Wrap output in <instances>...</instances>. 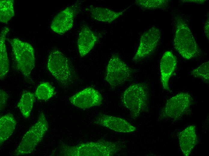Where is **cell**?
<instances>
[{
	"label": "cell",
	"mask_w": 209,
	"mask_h": 156,
	"mask_svg": "<svg viewBox=\"0 0 209 156\" xmlns=\"http://www.w3.org/2000/svg\"><path fill=\"white\" fill-rule=\"evenodd\" d=\"M47 67L52 75L62 85L66 86L72 81L73 73L67 57L59 51L54 49L49 56Z\"/></svg>",
	"instance_id": "8992f818"
},
{
	"label": "cell",
	"mask_w": 209,
	"mask_h": 156,
	"mask_svg": "<svg viewBox=\"0 0 209 156\" xmlns=\"http://www.w3.org/2000/svg\"><path fill=\"white\" fill-rule=\"evenodd\" d=\"M13 115L8 113L0 118V144L2 145L12 134L16 126Z\"/></svg>",
	"instance_id": "e0dca14e"
},
{
	"label": "cell",
	"mask_w": 209,
	"mask_h": 156,
	"mask_svg": "<svg viewBox=\"0 0 209 156\" xmlns=\"http://www.w3.org/2000/svg\"><path fill=\"white\" fill-rule=\"evenodd\" d=\"M175 23L174 48L184 59L189 60L198 56L201 50L188 25L179 16L176 18Z\"/></svg>",
	"instance_id": "7a4b0ae2"
},
{
	"label": "cell",
	"mask_w": 209,
	"mask_h": 156,
	"mask_svg": "<svg viewBox=\"0 0 209 156\" xmlns=\"http://www.w3.org/2000/svg\"><path fill=\"white\" fill-rule=\"evenodd\" d=\"M0 111H2L5 108L8 98V95L4 91L1 89L0 90Z\"/></svg>",
	"instance_id": "cb8c5ba5"
},
{
	"label": "cell",
	"mask_w": 209,
	"mask_h": 156,
	"mask_svg": "<svg viewBox=\"0 0 209 156\" xmlns=\"http://www.w3.org/2000/svg\"><path fill=\"white\" fill-rule=\"evenodd\" d=\"M55 94L54 88L49 82H43L37 87L35 92V95L38 100H47Z\"/></svg>",
	"instance_id": "44dd1931"
},
{
	"label": "cell",
	"mask_w": 209,
	"mask_h": 156,
	"mask_svg": "<svg viewBox=\"0 0 209 156\" xmlns=\"http://www.w3.org/2000/svg\"><path fill=\"white\" fill-rule=\"evenodd\" d=\"M129 7L120 12H116L106 8L90 6L86 10H89L92 18L98 21L111 23L122 15Z\"/></svg>",
	"instance_id": "2e32d148"
},
{
	"label": "cell",
	"mask_w": 209,
	"mask_h": 156,
	"mask_svg": "<svg viewBox=\"0 0 209 156\" xmlns=\"http://www.w3.org/2000/svg\"><path fill=\"white\" fill-rule=\"evenodd\" d=\"M9 31L8 27H5L0 33V77L2 80L9 70V62L5 44V38Z\"/></svg>",
	"instance_id": "ac0fdd59"
},
{
	"label": "cell",
	"mask_w": 209,
	"mask_h": 156,
	"mask_svg": "<svg viewBox=\"0 0 209 156\" xmlns=\"http://www.w3.org/2000/svg\"><path fill=\"white\" fill-rule=\"evenodd\" d=\"M15 60L17 68L27 79H30L32 70L35 66V51L29 43L18 38L9 40Z\"/></svg>",
	"instance_id": "5b68a950"
},
{
	"label": "cell",
	"mask_w": 209,
	"mask_h": 156,
	"mask_svg": "<svg viewBox=\"0 0 209 156\" xmlns=\"http://www.w3.org/2000/svg\"><path fill=\"white\" fill-rule=\"evenodd\" d=\"M160 29L153 26L145 32L141 36L138 47L132 58L137 62L152 54L156 48L161 37Z\"/></svg>",
	"instance_id": "9c48e42d"
},
{
	"label": "cell",
	"mask_w": 209,
	"mask_h": 156,
	"mask_svg": "<svg viewBox=\"0 0 209 156\" xmlns=\"http://www.w3.org/2000/svg\"><path fill=\"white\" fill-rule=\"evenodd\" d=\"M94 123L120 133H131L136 130L135 126L122 118L101 113L95 119Z\"/></svg>",
	"instance_id": "7c38bea8"
},
{
	"label": "cell",
	"mask_w": 209,
	"mask_h": 156,
	"mask_svg": "<svg viewBox=\"0 0 209 156\" xmlns=\"http://www.w3.org/2000/svg\"><path fill=\"white\" fill-rule=\"evenodd\" d=\"M209 18H208L205 22L204 26V31L205 34L208 40L209 38Z\"/></svg>",
	"instance_id": "d4e9b609"
},
{
	"label": "cell",
	"mask_w": 209,
	"mask_h": 156,
	"mask_svg": "<svg viewBox=\"0 0 209 156\" xmlns=\"http://www.w3.org/2000/svg\"><path fill=\"white\" fill-rule=\"evenodd\" d=\"M35 94L29 92H23L17 104L19 108L23 117L28 118L30 116L35 100Z\"/></svg>",
	"instance_id": "d6986e66"
},
{
	"label": "cell",
	"mask_w": 209,
	"mask_h": 156,
	"mask_svg": "<svg viewBox=\"0 0 209 156\" xmlns=\"http://www.w3.org/2000/svg\"><path fill=\"white\" fill-rule=\"evenodd\" d=\"M193 76L200 78L207 83L209 79V62L202 64L199 67L192 70L190 72Z\"/></svg>",
	"instance_id": "603a6c76"
},
{
	"label": "cell",
	"mask_w": 209,
	"mask_h": 156,
	"mask_svg": "<svg viewBox=\"0 0 209 156\" xmlns=\"http://www.w3.org/2000/svg\"><path fill=\"white\" fill-rule=\"evenodd\" d=\"M149 98L147 85L138 83L131 84L126 89L122 95V102L130 111L131 117L135 119L148 109Z\"/></svg>",
	"instance_id": "3957f363"
},
{
	"label": "cell",
	"mask_w": 209,
	"mask_h": 156,
	"mask_svg": "<svg viewBox=\"0 0 209 156\" xmlns=\"http://www.w3.org/2000/svg\"><path fill=\"white\" fill-rule=\"evenodd\" d=\"M80 3L76 2L59 13L53 19L50 25L52 30L62 35L73 27L75 18L79 13Z\"/></svg>",
	"instance_id": "30bf717a"
},
{
	"label": "cell",
	"mask_w": 209,
	"mask_h": 156,
	"mask_svg": "<svg viewBox=\"0 0 209 156\" xmlns=\"http://www.w3.org/2000/svg\"><path fill=\"white\" fill-rule=\"evenodd\" d=\"M132 69L118 53L111 56L107 65L105 80L112 88L119 86L131 78Z\"/></svg>",
	"instance_id": "52a82bcc"
},
{
	"label": "cell",
	"mask_w": 209,
	"mask_h": 156,
	"mask_svg": "<svg viewBox=\"0 0 209 156\" xmlns=\"http://www.w3.org/2000/svg\"><path fill=\"white\" fill-rule=\"evenodd\" d=\"M192 100L187 92H180L172 97L166 102L159 119H179L189 111Z\"/></svg>",
	"instance_id": "ba28073f"
},
{
	"label": "cell",
	"mask_w": 209,
	"mask_h": 156,
	"mask_svg": "<svg viewBox=\"0 0 209 156\" xmlns=\"http://www.w3.org/2000/svg\"><path fill=\"white\" fill-rule=\"evenodd\" d=\"M48 128L45 116L41 112L36 122L24 134L12 154L18 156L31 153L41 142Z\"/></svg>",
	"instance_id": "277c9868"
},
{
	"label": "cell",
	"mask_w": 209,
	"mask_h": 156,
	"mask_svg": "<svg viewBox=\"0 0 209 156\" xmlns=\"http://www.w3.org/2000/svg\"><path fill=\"white\" fill-rule=\"evenodd\" d=\"M118 142L98 140L83 143L74 146L62 144L60 153L66 156H111L124 148Z\"/></svg>",
	"instance_id": "6da1fadb"
},
{
	"label": "cell",
	"mask_w": 209,
	"mask_h": 156,
	"mask_svg": "<svg viewBox=\"0 0 209 156\" xmlns=\"http://www.w3.org/2000/svg\"><path fill=\"white\" fill-rule=\"evenodd\" d=\"M98 40V37L87 26L84 25L80 32L77 44L81 57L87 55L92 49Z\"/></svg>",
	"instance_id": "5bb4252c"
},
{
	"label": "cell",
	"mask_w": 209,
	"mask_h": 156,
	"mask_svg": "<svg viewBox=\"0 0 209 156\" xmlns=\"http://www.w3.org/2000/svg\"><path fill=\"white\" fill-rule=\"evenodd\" d=\"M101 94L95 88L89 87L78 92L69 99L74 106L82 109H87L99 106L102 104Z\"/></svg>",
	"instance_id": "8fae6325"
},
{
	"label": "cell",
	"mask_w": 209,
	"mask_h": 156,
	"mask_svg": "<svg viewBox=\"0 0 209 156\" xmlns=\"http://www.w3.org/2000/svg\"><path fill=\"white\" fill-rule=\"evenodd\" d=\"M180 148L185 156H189L196 144L197 136L195 127L188 126L178 134Z\"/></svg>",
	"instance_id": "9a60e30c"
},
{
	"label": "cell",
	"mask_w": 209,
	"mask_h": 156,
	"mask_svg": "<svg viewBox=\"0 0 209 156\" xmlns=\"http://www.w3.org/2000/svg\"><path fill=\"white\" fill-rule=\"evenodd\" d=\"M177 65L175 56L170 51H167L163 54L160 64V80L163 88L170 92L169 80Z\"/></svg>",
	"instance_id": "4fadbf2b"
},
{
	"label": "cell",
	"mask_w": 209,
	"mask_h": 156,
	"mask_svg": "<svg viewBox=\"0 0 209 156\" xmlns=\"http://www.w3.org/2000/svg\"><path fill=\"white\" fill-rule=\"evenodd\" d=\"M184 2H189L198 4L203 3L206 1L203 0H183Z\"/></svg>",
	"instance_id": "484cf974"
},
{
	"label": "cell",
	"mask_w": 209,
	"mask_h": 156,
	"mask_svg": "<svg viewBox=\"0 0 209 156\" xmlns=\"http://www.w3.org/2000/svg\"><path fill=\"white\" fill-rule=\"evenodd\" d=\"M13 0H1L0 1V21L7 23L15 14Z\"/></svg>",
	"instance_id": "ffe728a7"
},
{
	"label": "cell",
	"mask_w": 209,
	"mask_h": 156,
	"mask_svg": "<svg viewBox=\"0 0 209 156\" xmlns=\"http://www.w3.org/2000/svg\"><path fill=\"white\" fill-rule=\"evenodd\" d=\"M136 4L145 10L164 9L169 5L168 0H137Z\"/></svg>",
	"instance_id": "7402d4cb"
}]
</instances>
